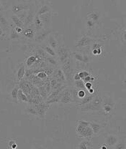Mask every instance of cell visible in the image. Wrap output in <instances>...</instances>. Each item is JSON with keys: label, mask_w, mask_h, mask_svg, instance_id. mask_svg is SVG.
I'll list each match as a JSON object with an SVG mask.
<instances>
[{"label": "cell", "mask_w": 126, "mask_h": 149, "mask_svg": "<svg viewBox=\"0 0 126 149\" xmlns=\"http://www.w3.org/2000/svg\"><path fill=\"white\" fill-rule=\"evenodd\" d=\"M47 40V42H46L48 43V45H49L51 46L53 49H54L56 50V49L58 48V47L59 45L58 39H57V37H56L55 34H54L53 32H52L51 34H50V35H49V37H47V40Z\"/></svg>", "instance_id": "ac0fdd59"}, {"label": "cell", "mask_w": 126, "mask_h": 149, "mask_svg": "<svg viewBox=\"0 0 126 149\" xmlns=\"http://www.w3.org/2000/svg\"><path fill=\"white\" fill-rule=\"evenodd\" d=\"M82 74H83V78H84V77H87V76L92 75L91 73H90V72L87 70H82Z\"/></svg>", "instance_id": "60d3db41"}, {"label": "cell", "mask_w": 126, "mask_h": 149, "mask_svg": "<svg viewBox=\"0 0 126 149\" xmlns=\"http://www.w3.org/2000/svg\"><path fill=\"white\" fill-rule=\"evenodd\" d=\"M102 50L101 48H97V49H92V54H94V55H100L101 53H102Z\"/></svg>", "instance_id": "f35d334b"}, {"label": "cell", "mask_w": 126, "mask_h": 149, "mask_svg": "<svg viewBox=\"0 0 126 149\" xmlns=\"http://www.w3.org/2000/svg\"><path fill=\"white\" fill-rule=\"evenodd\" d=\"M57 55V60H58L59 65L61 64L63 62H64L66 59L71 56V50L69 48L66 47L63 45H59L58 48L56 49Z\"/></svg>", "instance_id": "5b68a950"}, {"label": "cell", "mask_w": 126, "mask_h": 149, "mask_svg": "<svg viewBox=\"0 0 126 149\" xmlns=\"http://www.w3.org/2000/svg\"><path fill=\"white\" fill-rule=\"evenodd\" d=\"M18 100H19L20 102H29V98L27 97V96L26 95L25 93H23V91L20 89H19V91H18Z\"/></svg>", "instance_id": "1f68e13d"}, {"label": "cell", "mask_w": 126, "mask_h": 149, "mask_svg": "<svg viewBox=\"0 0 126 149\" xmlns=\"http://www.w3.org/2000/svg\"><path fill=\"white\" fill-rule=\"evenodd\" d=\"M11 19H12L13 25L15 27H20L22 29H24V23L20 19V18L15 14L12 13L11 14Z\"/></svg>", "instance_id": "603a6c76"}, {"label": "cell", "mask_w": 126, "mask_h": 149, "mask_svg": "<svg viewBox=\"0 0 126 149\" xmlns=\"http://www.w3.org/2000/svg\"><path fill=\"white\" fill-rule=\"evenodd\" d=\"M93 87V85L92 83H85V88H86V90H88L90 89V88H92Z\"/></svg>", "instance_id": "7bdbcfd3"}, {"label": "cell", "mask_w": 126, "mask_h": 149, "mask_svg": "<svg viewBox=\"0 0 126 149\" xmlns=\"http://www.w3.org/2000/svg\"><path fill=\"white\" fill-rule=\"evenodd\" d=\"M26 72V66L24 63H21L19 65V68L18 69V72H17V80L18 82L21 81L23 79V77L25 75Z\"/></svg>", "instance_id": "7402d4cb"}, {"label": "cell", "mask_w": 126, "mask_h": 149, "mask_svg": "<svg viewBox=\"0 0 126 149\" xmlns=\"http://www.w3.org/2000/svg\"><path fill=\"white\" fill-rule=\"evenodd\" d=\"M37 60V55H31L30 57H27L25 60V66L30 67L31 65H32L35 63V62Z\"/></svg>", "instance_id": "836d02e7"}, {"label": "cell", "mask_w": 126, "mask_h": 149, "mask_svg": "<svg viewBox=\"0 0 126 149\" xmlns=\"http://www.w3.org/2000/svg\"><path fill=\"white\" fill-rule=\"evenodd\" d=\"M99 149H109V148L105 145V144H102V145H101L100 148Z\"/></svg>", "instance_id": "bcb514c9"}, {"label": "cell", "mask_w": 126, "mask_h": 149, "mask_svg": "<svg viewBox=\"0 0 126 149\" xmlns=\"http://www.w3.org/2000/svg\"><path fill=\"white\" fill-rule=\"evenodd\" d=\"M53 78H55L56 80V81L58 83H62V84H66V76H65L64 73L62 71L60 65L57 67L56 69H55V70L53 72Z\"/></svg>", "instance_id": "5bb4252c"}, {"label": "cell", "mask_w": 126, "mask_h": 149, "mask_svg": "<svg viewBox=\"0 0 126 149\" xmlns=\"http://www.w3.org/2000/svg\"><path fill=\"white\" fill-rule=\"evenodd\" d=\"M102 102L103 97L97 94L91 102L79 107V109L82 112H100L102 111Z\"/></svg>", "instance_id": "7a4b0ae2"}, {"label": "cell", "mask_w": 126, "mask_h": 149, "mask_svg": "<svg viewBox=\"0 0 126 149\" xmlns=\"http://www.w3.org/2000/svg\"><path fill=\"white\" fill-rule=\"evenodd\" d=\"M112 149H126L125 143L124 142H118L115 146L112 148Z\"/></svg>", "instance_id": "8d00e7d4"}, {"label": "cell", "mask_w": 126, "mask_h": 149, "mask_svg": "<svg viewBox=\"0 0 126 149\" xmlns=\"http://www.w3.org/2000/svg\"><path fill=\"white\" fill-rule=\"evenodd\" d=\"M71 55L74 60H77V61L83 63V64H87L91 61V57L87 53H83V52L76 51V52H71Z\"/></svg>", "instance_id": "30bf717a"}, {"label": "cell", "mask_w": 126, "mask_h": 149, "mask_svg": "<svg viewBox=\"0 0 126 149\" xmlns=\"http://www.w3.org/2000/svg\"><path fill=\"white\" fill-rule=\"evenodd\" d=\"M96 24L97 23L95 22H94L93 20L87 18V21H86V25L87 27L89 30H91V29H93L94 28V27L96 26Z\"/></svg>", "instance_id": "e575fe53"}, {"label": "cell", "mask_w": 126, "mask_h": 149, "mask_svg": "<svg viewBox=\"0 0 126 149\" xmlns=\"http://www.w3.org/2000/svg\"><path fill=\"white\" fill-rule=\"evenodd\" d=\"M105 145L109 148H112L114 146H115L119 142V138L117 135L115 134H107L105 137Z\"/></svg>", "instance_id": "2e32d148"}, {"label": "cell", "mask_w": 126, "mask_h": 149, "mask_svg": "<svg viewBox=\"0 0 126 149\" xmlns=\"http://www.w3.org/2000/svg\"><path fill=\"white\" fill-rule=\"evenodd\" d=\"M94 41V39L92 37L89 36V35H82V36L76 42L75 47L77 48H79V49L91 47Z\"/></svg>", "instance_id": "9c48e42d"}, {"label": "cell", "mask_w": 126, "mask_h": 149, "mask_svg": "<svg viewBox=\"0 0 126 149\" xmlns=\"http://www.w3.org/2000/svg\"><path fill=\"white\" fill-rule=\"evenodd\" d=\"M89 126L91 127L92 130L94 133V136H97L105 127L102 124L94 122V121H89Z\"/></svg>", "instance_id": "ffe728a7"}, {"label": "cell", "mask_w": 126, "mask_h": 149, "mask_svg": "<svg viewBox=\"0 0 126 149\" xmlns=\"http://www.w3.org/2000/svg\"><path fill=\"white\" fill-rule=\"evenodd\" d=\"M125 34H126V31L125 29H124L122 32H121V36H122V40L123 42V43L125 42Z\"/></svg>", "instance_id": "b9f144b4"}, {"label": "cell", "mask_w": 126, "mask_h": 149, "mask_svg": "<svg viewBox=\"0 0 126 149\" xmlns=\"http://www.w3.org/2000/svg\"><path fill=\"white\" fill-rule=\"evenodd\" d=\"M11 23L9 22L8 19L7 18V17L2 13V12L0 11V25L3 26V27H5L7 28L11 27Z\"/></svg>", "instance_id": "d4e9b609"}, {"label": "cell", "mask_w": 126, "mask_h": 149, "mask_svg": "<svg viewBox=\"0 0 126 149\" xmlns=\"http://www.w3.org/2000/svg\"><path fill=\"white\" fill-rule=\"evenodd\" d=\"M35 108H36L37 112H38V116L40 119H44L46 116V113L48 109L50 108V105L45 103V102H40V103L34 105Z\"/></svg>", "instance_id": "9a60e30c"}, {"label": "cell", "mask_w": 126, "mask_h": 149, "mask_svg": "<svg viewBox=\"0 0 126 149\" xmlns=\"http://www.w3.org/2000/svg\"><path fill=\"white\" fill-rule=\"evenodd\" d=\"M53 12H49V13L44 14V15H40V18L41 19L42 22L43 24V27L45 29H49L51 28V17H52Z\"/></svg>", "instance_id": "e0dca14e"}, {"label": "cell", "mask_w": 126, "mask_h": 149, "mask_svg": "<svg viewBox=\"0 0 126 149\" xmlns=\"http://www.w3.org/2000/svg\"><path fill=\"white\" fill-rule=\"evenodd\" d=\"M30 3L31 1H16L14 4H12V7H11L12 13L17 15V14L20 13V12H26V11H27L29 9L30 6Z\"/></svg>", "instance_id": "52a82bcc"}, {"label": "cell", "mask_w": 126, "mask_h": 149, "mask_svg": "<svg viewBox=\"0 0 126 149\" xmlns=\"http://www.w3.org/2000/svg\"><path fill=\"white\" fill-rule=\"evenodd\" d=\"M40 45H41L42 49L44 50V52H46L47 55L51 56V57H55V58H57V55H56V50L54 49H53L49 45H48V43L46 42V41L44 43Z\"/></svg>", "instance_id": "d6986e66"}, {"label": "cell", "mask_w": 126, "mask_h": 149, "mask_svg": "<svg viewBox=\"0 0 126 149\" xmlns=\"http://www.w3.org/2000/svg\"><path fill=\"white\" fill-rule=\"evenodd\" d=\"M40 95L43 97V100H44V101H46V98H47L48 95H48L49 93H48L47 91H46V88H45V87H43V86L40 87Z\"/></svg>", "instance_id": "d590c367"}, {"label": "cell", "mask_w": 126, "mask_h": 149, "mask_svg": "<svg viewBox=\"0 0 126 149\" xmlns=\"http://www.w3.org/2000/svg\"><path fill=\"white\" fill-rule=\"evenodd\" d=\"M4 35H5V33H4V29H3L2 26L0 25V37L4 36Z\"/></svg>", "instance_id": "f6af8a7d"}, {"label": "cell", "mask_w": 126, "mask_h": 149, "mask_svg": "<svg viewBox=\"0 0 126 149\" xmlns=\"http://www.w3.org/2000/svg\"><path fill=\"white\" fill-rule=\"evenodd\" d=\"M76 132H77L78 136L84 138L88 141H91V139L94 136V133L89 125L84 126V125L77 123V127H76Z\"/></svg>", "instance_id": "3957f363"}, {"label": "cell", "mask_w": 126, "mask_h": 149, "mask_svg": "<svg viewBox=\"0 0 126 149\" xmlns=\"http://www.w3.org/2000/svg\"><path fill=\"white\" fill-rule=\"evenodd\" d=\"M25 112L33 116H38V112H37L36 108H35L34 105H32V104H30L29 105L26 107Z\"/></svg>", "instance_id": "4dcf8cb0"}, {"label": "cell", "mask_w": 126, "mask_h": 149, "mask_svg": "<svg viewBox=\"0 0 126 149\" xmlns=\"http://www.w3.org/2000/svg\"><path fill=\"white\" fill-rule=\"evenodd\" d=\"M35 15H36V4L35 1H31L30 8L27 11V14L24 19V28L27 27L31 24H32Z\"/></svg>", "instance_id": "8992f818"}, {"label": "cell", "mask_w": 126, "mask_h": 149, "mask_svg": "<svg viewBox=\"0 0 126 149\" xmlns=\"http://www.w3.org/2000/svg\"><path fill=\"white\" fill-rule=\"evenodd\" d=\"M71 86H73L74 88H76V89L77 90H84V91H87L86 88H85L84 82L82 80L74 81Z\"/></svg>", "instance_id": "4316f807"}, {"label": "cell", "mask_w": 126, "mask_h": 149, "mask_svg": "<svg viewBox=\"0 0 126 149\" xmlns=\"http://www.w3.org/2000/svg\"><path fill=\"white\" fill-rule=\"evenodd\" d=\"M19 89H20L19 86H18V85H15L10 93L11 97H12V100H13L15 102H18V91H19Z\"/></svg>", "instance_id": "d6a6232c"}, {"label": "cell", "mask_w": 126, "mask_h": 149, "mask_svg": "<svg viewBox=\"0 0 126 149\" xmlns=\"http://www.w3.org/2000/svg\"><path fill=\"white\" fill-rule=\"evenodd\" d=\"M73 86H67L63 91L61 92V97L59 101V103H61L63 105H67V104L75 103L73 97L72 93Z\"/></svg>", "instance_id": "277c9868"}, {"label": "cell", "mask_w": 126, "mask_h": 149, "mask_svg": "<svg viewBox=\"0 0 126 149\" xmlns=\"http://www.w3.org/2000/svg\"><path fill=\"white\" fill-rule=\"evenodd\" d=\"M1 2L0 1V9H1Z\"/></svg>", "instance_id": "7dc6e473"}, {"label": "cell", "mask_w": 126, "mask_h": 149, "mask_svg": "<svg viewBox=\"0 0 126 149\" xmlns=\"http://www.w3.org/2000/svg\"><path fill=\"white\" fill-rule=\"evenodd\" d=\"M17 143L15 142V141H14V140H10V141H9V142H8V145H9V147H10V148H12V146H13L14 145H15V144H16Z\"/></svg>", "instance_id": "ee69618b"}, {"label": "cell", "mask_w": 126, "mask_h": 149, "mask_svg": "<svg viewBox=\"0 0 126 149\" xmlns=\"http://www.w3.org/2000/svg\"><path fill=\"white\" fill-rule=\"evenodd\" d=\"M82 80L84 82V83H92V82H94V80H95V77L92 75H89V76H87V77H84V78L82 79Z\"/></svg>", "instance_id": "74e56055"}, {"label": "cell", "mask_w": 126, "mask_h": 149, "mask_svg": "<svg viewBox=\"0 0 126 149\" xmlns=\"http://www.w3.org/2000/svg\"><path fill=\"white\" fill-rule=\"evenodd\" d=\"M115 108V104L114 102L111 100V99L110 97H107V98L104 99L103 98V102H102V110L103 111V113H105V115H109L113 111Z\"/></svg>", "instance_id": "8fae6325"}, {"label": "cell", "mask_w": 126, "mask_h": 149, "mask_svg": "<svg viewBox=\"0 0 126 149\" xmlns=\"http://www.w3.org/2000/svg\"><path fill=\"white\" fill-rule=\"evenodd\" d=\"M91 141L84 139L79 143L77 149H89L91 147Z\"/></svg>", "instance_id": "f1b7e54d"}, {"label": "cell", "mask_w": 126, "mask_h": 149, "mask_svg": "<svg viewBox=\"0 0 126 149\" xmlns=\"http://www.w3.org/2000/svg\"><path fill=\"white\" fill-rule=\"evenodd\" d=\"M41 4L39 6L38 8L36 9V15L38 16H40L44 14L49 13V12H52L53 8L51 5L50 4L49 1H40Z\"/></svg>", "instance_id": "7c38bea8"}, {"label": "cell", "mask_w": 126, "mask_h": 149, "mask_svg": "<svg viewBox=\"0 0 126 149\" xmlns=\"http://www.w3.org/2000/svg\"><path fill=\"white\" fill-rule=\"evenodd\" d=\"M45 60H46V62H47L48 63H49V64L53 65V66H56V67L59 66V63H58V60H57V58H55V57H51V56H50L46 54V57H45Z\"/></svg>", "instance_id": "f546056e"}, {"label": "cell", "mask_w": 126, "mask_h": 149, "mask_svg": "<svg viewBox=\"0 0 126 149\" xmlns=\"http://www.w3.org/2000/svg\"><path fill=\"white\" fill-rule=\"evenodd\" d=\"M35 34H36V31H35V27H34L33 24H31L27 27L23 29V32H22V36L23 37H24L25 39H27V40H34Z\"/></svg>", "instance_id": "4fadbf2b"}, {"label": "cell", "mask_w": 126, "mask_h": 149, "mask_svg": "<svg viewBox=\"0 0 126 149\" xmlns=\"http://www.w3.org/2000/svg\"><path fill=\"white\" fill-rule=\"evenodd\" d=\"M10 38L11 40H19V39L22 38L23 36L20 34H18V32H15V29H14V26L13 24H11V27H10Z\"/></svg>", "instance_id": "83f0119b"}, {"label": "cell", "mask_w": 126, "mask_h": 149, "mask_svg": "<svg viewBox=\"0 0 126 149\" xmlns=\"http://www.w3.org/2000/svg\"><path fill=\"white\" fill-rule=\"evenodd\" d=\"M38 77L41 79L46 78V77H47V74H46L45 72H40L38 74Z\"/></svg>", "instance_id": "ab89813d"}, {"label": "cell", "mask_w": 126, "mask_h": 149, "mask_svg": "<svg viewBox=\"0 0 126 149\" xmlns=\"http://www.w3.org/2000/svg\"><path fill=\"white\" fill-rule=\"evenodd\" d=\"M32 24H33L34 27H35V31L37 32H39L40 30L43 29L44 27H43V24L42 22L41 19H40V17L38 15H35V18H34L33 22H32Z\"/></svg>", "instance_id": "cb8c5ba5"}, {"label": "cell", "mask_w": 126, "mask_h": 149, "mask_svg": "<svg viewBox=\"0 0 126 149\" xmlns=\"http://www.w3.org/2000/svg\"><path fill=\"white\" fill-rule=\"evenodd\" d=\"M87 18L93 20V21L97 23V22L99 21V18H100V14H99V12H97V11L89 12L87 14Z\"/></svg>", "instance_id": "484cf974"}, {"label": "cell", "mask_w": 126, "mask_h": 149, "mask_svg": "<svg viewBox=\"0 0 126 149\" xmlns=\"http://www.w3.org/2000/svg\"><path fill=\"white\" fill-rule=\"evenodd\" d=\"M74 63H75L74 60L71 55L64 62L59 65L65 76H66V83L69 82L70 83H73V75L75 73L74 72V71H75V64Z\"/></svg>", "instance_id": "6da1fadb"}, {"label": "cell", "mask_w": 126, "mask_h": 149, "mask_svg": "<svg viewBox=\"0 0 126 149\" xmlns=\"http://www.w3.org/2000/svg\"><path fill=\"white\" fill-rule=\"evenodd\" d=\"M97 94V93H96V94H94V95H90V94H89V93L88 94H87L86 95L83 97V98L81 99V100H79V101L77 102V106L79 108V107L83 106V105H86V104L90 102L92 100H93V98L94 97V96H95Z\"/></svg>", "instance_id": "44dd1931"}, {"label": "cell", "mask_w": 126, "mask_h": 149, "mask_svg": "<svg viewBox=\"0 0 126 149\" xmlns=\"http://www.w3.org/2000/svg\"><path fill=\"white\" fill-rule=\"evenodd\" d=\"M52 32H53V30L52 29V28H49V29H45V28H43V29L36 32L34 40L38 44H43V43H44L46 41L49 35L50 34L52 33Z\"/></svg>", "instance_id": "ba28073f"}]
</instances>
